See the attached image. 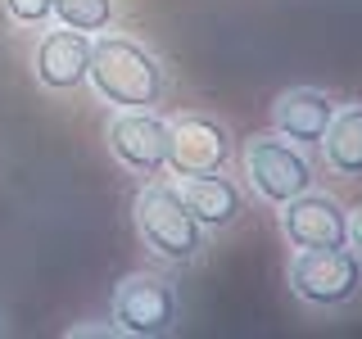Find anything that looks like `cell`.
I'll return each instance as SVG.
<instances>
[{"label": "cell", "instance_id": "cell-1", "mask_svg": "<svg viewBox=\"0 0 362 339\" xmlns=\"http://www.w3.org/2000/svg\"><path fill=\"white\" fill-rule=\"evenodd\" d=\"M86 77L95 82V90L109 105L145 109L163 95V68H158V59L127 37H105L90 45Z\"/></svg>", "mask_w": 362, "mask_h": 339}, {"label": "cell", "instance_id": "cell-10", "mask_svg": "<svg viewBox=\"0 0 362 339\" xmlns=\"http://www.w3.org/2000/svg\"><path fill=\"white\" fill-rule=\"evenodd\" d=\"M331 118H335V105L322 90H286L272 105V127H276V136L299 141V145H322Z\"/></svg>", "mask_w": 362, "mask_h": 339}, {"label": "cell", "instance_id": "cell-9", "mask_svg": "<svg viewBox=\"0 0 362 339\" xmlns=\"http://www.w3.org/2000/svg\"><path fill=\"white\" fill-rule=\"evenodd\" d=\"M86 64H90V41L77 28L45 32L37 45V77L50 90H73L86 82Z\"/></svg>", "mask_w": 362, "mask_h": 339}, {"label": "cell", "instance_id": "cell-12", "mask_svg": "<svg viewBox=\"0 0 362 339\" xmlns=\"http://www.w3.org/2000/svg\"><path fill=\"white\" fill-rule=\"evenodd\" d=\"M322 145H326V163L339 177H362V105L335 113Z\"/></svg>", "mask_w": 362, "mask_h": 339}, {"label": "cell", "instance_id": "cell-6", "mask_svg": "<svg viewBox=\"0 0 362 339\" xmlns=\"http://www.w3.org/2000/svg\"><path fill=\"white\" fill-rule=\"evenodd\" d=\"M281 208H286L281 213V231L290 235V244H299V249H344L349 244V218L335 199L303 190V195L286 199Z\"/></svg>", "mask_w": 362, "mask_h": 339}, {"label": "cell", "instance_id": "cell-13", "mask_svg": "<svg viewBox=\"0 0 362 339\" xmlns=\"http://www.w3.org/2000/svg\"><path fill=\"white\" fill-rule=\"evenodd\" d=\"M50 14H59L64 28L100 32V28H109V18H113V0H54Z\"/></svg>", "mask_w": 362, "mask_h": 339}, {"label": "cell", "instance_id": "cell-14", "mask_svg": "<svg viewBox=\"0 0 362 339\" xmlns=\"http://www.w3.org/2000/svg\"><path fill=\"white\" fill-rule=\"evenodd\" d=\"M9 5V18L14 23H28V28H41L45 18H50L54 0H5Z\"/></svg>", "mask_w": 362, "mask_h": 339}, {"label": "cell", "instance_id": "cell-8", "mask_svg": "<svg viewBox=\"0 0 362 339\" xmlns=\"http://www.w3.org/2000/svg\"><path fill=\"white\" fill-rule=\"evenodd\" d=\"M109 150L141 177H154L158 167H168V122L150 118L145 109H132L122 118H113L109 127Z\"/></svg>", "mask_w": 362, "mask_h": 339}, {"label": "cell", "instance_id": "cell-11", "mask_svg": "<svg viewBox=\"0 0 362 339\" xmlns=\"http://www.w3.org/2000/svg\"><path fill=\"white\" fill-rule=\"evenodd\" d=\"M177 195L190 208V218H195L199 226H213V231H218V226H231L245 213L240 190H235L226 177H218V172H190V177H181Z\"/></svg>", "mask_w": 362, "mask_h": 339}, {"label": "cell", "instance_id": "cell-4", "mask_svg": "<svg viewBox=\"0 0 362 339\" xmlns=\"http://www.w3.org/2000/svg\"><path fill=\"white\" fill-rule=\"evenodd\" d=\"M245 172L267 203H286L294 195H303V190H313L308 158L286 141H272V136L245 141Z\"/></svg>", "mask_w": 362, "mask_h": 339}, {"label": "cell", "instance_id": "cell-3", "mask_svg": "<svg viewBox=\"0 0 362 339\" xmlns=\"http://www.w3.org/2000/svg\"><path fill=\"white\" fill-rule=\"evenodd\" d=\"M290 285L313 308H339L362 285V258L344 249H299L290 263Z\"/></svg>", "mask_w": 362, "mask_h": 339}, {"label": "cell", "instance_id": "cell-7", "mask_svg": "<svg viewBox=\"0 0 362 339\" xmlns=\"http://www.w3.org/2000/svg\"><path fill=\"white\" fill-rule=\"evenodd\" d=\"M231 158V136L213 118H181L168 127V167L177 177L190 172H222Z\"/></svg>", "mask_w": 362, "mask_h": 339}, {"label": "cell", "instance_id": "cell-5", "mask_svg": "<svg viewBox=\"0 0 362 339\" xmlns=\"http://www.w3.org/2000/svg\"><path fill=\"white\" fill-rule=\"evenodd\" d=\"M177 294L168 280L158 276H127L118 285V303H113V321H118L122 335L136 339H158L177 326Z\"/></svg>", "mask_w": 362, "mask_h": 339}, {"label": "cell", "instance_id": "cell-15", "mask_svg": "<svg viewBox=\"0 0 362 339\" xmlns=\"http://www.w3.org/2000/svg\"><path fill=\"white\" fill-rule=\"evenodd\" d=\"M349 240H354V244L362 249V213H358V218H354V222H349Z\"/></svg>", "mask_w": 362, "mask_h": 339}, {"label": "cell", "instance_id": "cell-2", "mask_svg": "<svg viewBox=\"0 0 362 339\" xmlns=\"http://www.w3.org/2000/svg\"><path fill=\"white\" fill-rule=\"evenodd\" d=\"M136 226H141L145 244L154 249V254L173 258V263H190V258H199L204 249V226L190 218V208L181 203L177 190L168 186H145L141 195H136Z\"/></svg>", "mask_w": 362, "mask_h": 339}]
</instances>
